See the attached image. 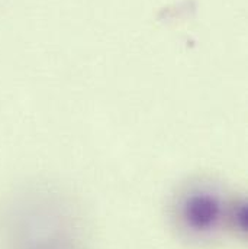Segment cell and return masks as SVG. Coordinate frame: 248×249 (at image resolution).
Segmentation results:
<instances>
[{
	"mask_svg": "<svg viewBox=\"0 0 248 249\" xmlns=\"http://www.w3.org/2000/svg\"><path fill=\"white\" fill-rule=\"evenodd\" d=\"M4 249H89L81 222L56 193L32 190L16 197L3 217Z\"/></svg>",
	"mask_w": 248,
	"mask_h": 249,
	"instance_id": "obj_1",
	"label": "cell"
},
{
	"mask_svg": "<svg viewBox=\"0 0 248 249\" xmlns=\"http://www.w3.org/2000/svg\"><path fill=\"white\" fill-rule=\"evenodd\" d=\"M177 223L190 238L206 241L222 231H244V204L228 198L216 186L200 183L190 186L179 197Z\"/></svg>",
	"mask_w": 248,
	"mask_h": 249,
	"instance_id": "obj_2",
	"label": "cell"
}]
</instances>
